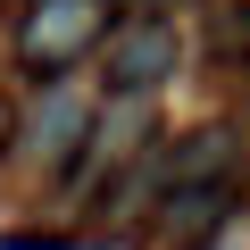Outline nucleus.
<instances>
[{"label":"nucleus","instance_id":"obj_2","mask_svg":"<svg viewBox=\"0 0 250 250\" xmlns=\"http://www.w3.org/2000/svg\"><path fill=\"white\" fill-rule=\"evenodd\" d=\"M100 75H108L117 100L159 92V83L175 75V34H167V17H125V25H108V34H100Z\"/></svg>","mask_w":250,"mask_h":250},{"label":"nucleus","instance_id":"obj_4","mask_svg":"<svg viewBox=\"0 0 250 250\" xmlns=\"http://www.w3.org/2000/svg\"><path fill=\"white\" fill-rule=\"evenodd\" d=\"M233 150H242L233 125H200V134H184V150L167 159V175L175 184H225L233 175Z\"/></svg>","mask_w":250,"mask_h":250},{"label":"nucleus","instance_id":"obj_7","mask_svg":"<svg viewBox=\"0 0 250 250\" xmlns=\"http://www.w3.org/2000/svg\"><path fill=\"white\" fill-rule=\"evenodd\" d=\"M142 17H167V9H192V0H134Z\"/></svg>","mask_w":250,"mask_h":250},{"label":"nucleus","instance_id":"obj_6","mask_svg":"<svg viewBox=\"0 0 250 250\" xmlns=\"http://www.w3.org/2000/svg\"><path fill=\"white\" fill-rule=\"evenodd\" d=\"M67 142H83V108H75V100H42V117L25 125V150H34V159H59Z\"/></svg>","mask_w":250,"mask_h":250},{"label":"nucleus","instance_id":"obj_3","mask_svg":"<svg viewBox=\"0 0 250 250\" xmlns=\"http://www.w3.org/2000/svg\"><path fill=\"white\" fill-rule=\"evenodd\" d=\"M225 217H233V192H225V184H175V192L159 200V233H167V242H208Z\"/></svg>","mask_w":250,"mask_h":250},{"label":"nucleus","instance_id":"obj_5","mask_svg":"<svg viewBox=\"0 0 250 250\" xmlns=\"http://www.w3.org/2000/svg\"><path fill=\"white\" fill-rule=\"evenodd\" d=\"M200 59H208V67H233V75H250V0H217V9H208Z\"/></svg>","mask_w":250,"mask_h":250},{"label":"nucleus","instance_id":"obj_1","mask_svg":"<svg viewBox=\"0 0 250 250\" xmlns=\"http://www.w3.org/2000/svg\"><path fill=\"white\" fill-rule=\"evenodd\" d=\"M108 34V0H34L17 17V67L42 83V75H67L83 50H100Z\"/></svg>","mask_w":250,"mask_h":250}]
</instances>
